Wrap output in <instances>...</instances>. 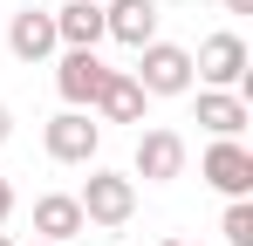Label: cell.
<instances>
[{"label": "cell", "mask_w": 253, "mask_h": 246, "mask_svg": "<svg viewBox=\"0 0 253 246\" xmlns=\"http://www.w3.org/2000/svg\"><path fill=\"white\" fill-rule=\"evenodd\" d=\"M199 178H206L219 199H253V151L240 137H212L206 158H199Z\"/></svg>", "instance_id": "cell-4"}, {"label": "cell", "mask_w": 253, "mask_h": 246, "mask_svg": "<svg viewBox=\"0 0 253 246\" xmlns=\"http://www.w3.org/2000/svg\"><path fill=\"white\" fill-rule=\"evenodd\" d=\"M103 55L96 48H62V62H55V89H62V103L69 110H89L96 103V89H103Z\"/></svg>", "instance_id": "cell-6"}, {"label": "cell", "mask_w": 253, "mask_h": 246, "mask_svg": "<svg viewBox=\"0 0 253 246\" xmlns=\"http://www.w3.org/2000/svg\"><path fill=\"white\" fill-rule=\"evenodd\" d=\"M7 48H14V62H48L62 41H55V14L48 7H21L14 21H7Z\"/></svg>", "instance_id": "cell-9"}, {"label": "cell", "mask_w": 253, "mask_h": 246, "mask_svg": "<svg viewBox=\"0 0 253 246\" xmlns=\"http://www.w3.org/2000/svg\"><path fill=\"white\" fill-rule=\"evenodd\" d=\"M42 144H48V158H55V164H89V158H96V144H103V123L89 117V110H62V117L42 130Z\"/></svg>", "instance_id": "cell-5"}, {"label": "cell", "mask_w": 253, "mask_h": 246, "mask_svg": "<svg viewBox=\"0 0 253 246\" xmlns=\"http://www.w3.org/2000/svg\"><path fill=\"white\" fill-rule=\"evenodd\" d=\"M96 7H103V0H96Z\"/></svg>", "instance_id": "cell-21"}, {"label": "cell", "mask_w": 253, "mask_h": 246, "mask_svg": "<svg viewBox=\"0 0 253 246\" xmlns=\"http://www.w3.org/2000/svg\"><path fill=\"white\" fill-rule=\"evenodd\" d=\"M35 246H55V240H35Z\"/></svg>", "instance_id": "cell-20"}, {"label": "cell", "mask_w": 253, "mask_h": 246, "mask_svg": "<svg viewBox=\"0 0 253 246\" xmlns=\"http://www.w3.org/2000/svg\"><path fill=\"white\" fill-rule=\"evenodd\" d=\"M55 41H62V48H103V7H96V0L55 7Z\"/></svg>", "instance_id": "cell-13"}, {"label": "cell", "mask_w": 253, "mask_h": 246, "mask_svg": "<svg viewBox=\"0 0 253 246\" xmlns=\"http://www.w3.org/2000/svg\"><path fill=\"white\" fill-rule=\"evenodd\" d=\"M247 41L233 35V28H219V35L199 41V55H192V82H206V89H247Z\"/></svg>", "instance_id": "cell-3"}, {"label": "cell", "mask_w": 253, "mask_h": 246, "mask_svg": "<svg viewBox=\"0 0 253 246\" xmlns=\"http://www.w3.org/2000/svg\"><path fill=\"white\" fill-rule=\"evenodd\" d=\"M83 226H89V219H83V205H76V192H42V199H35V240L69 246Z\"/></svg>", "instance_id": "cell-11"}, {"label": "cell", "mask_w": 253, "mask_h": 246, "mask_svg": "<svg viewBox=\"0 0 253 246\" xmlns=\"http://www.w3.org/2000/svg\"><path fill=\"white\" fill-rule=\"evenodd\" d=\"M0 246H14V240H7V233H0Z\"/></svg>", "instance_id": "cell-19"}, {"label": "cell", "mask_w": 253, "mask_h": 246, "mask_svg": "<svg viewBox=\"0 0 253 246\" xmlns=\"http://www.w3.org/2000/svg\"><path fill=\"white\" fill-rule=\"evenodd\" d=\"M130 76H137L144 96H192V48H178V41H144Z\"/></svg>", "instance_id": "cell-1"}, {"label": "cell", "mask_w": 253, "mask_h": 246, "mask_svg": "<svg viewBox=\"0 0 253 246\" xmlns=\"http://www.w3.org/2000/svg\"><path fill=\"white\" fill-rule=\"evenodd\" d=\"M199 123H206L212 137H240V130L253 123L247 89H199Z\"/></svg>", "instance_id": "cell-12"}, {"label": "cell", "mask_w": 253, "mask_h": 246, "mask_svg": "<svg viewBox=\"0 0 253 246\" xmlns=\"http://www.w3.org/2000/svg\"><path fill=\"white\" fill-rule=\"evenodd\" d=\"M7 137H14V110L0 103V144H7Z\"/></svg>", "instance_id": "cell-16"}, {"label": "cell", "mask_w": 253, "mask_h": 246, "mask_svg": "<svg viewBox=\"0 0 253 246\" xmlns=\"http://www.w3.org/2000/svg\"><path fill=\"white\" fill-rule=\"evenodd\" d=\"M158 246H192V240H158Z\"/></svg>", "instance_id": "cell-18"}, {"label": "cell", "mask_w": 253, "mask_h": 246, "mask_svg": "<svg viewBox=\"0 0 253 246\" xmlns=\"http://www.w3.org/2000/svg\"><path fill=\"white\" fill-rule=\"evenodd\" d=\"M226 14H253V0H226Z\"/></svg>", "instance_id": "cell-17"}, {"label": "cell", "mask_w": 253, "mask_h": 246, "mask_svg": "<svg viewBox=\"0 0 253 246\" xmlns=\"http://www.w3.org/2000/svg\"><path fill=\"white\" fill-rule=\"evenodd\" d=\"M144 103H151V96L137 89V76H130V69H110L89 110H96L103 123H144Z\"/></svg>", "instance_id": "cell-10"}, {"label": "cell", "mask_w": 253, "mask_h": 246, "mask_svg": "<svg viewBox=\"0 0 253 246\" xmlns=\"http://www.w3.org/2000/svg\"><path fill=\"white\" fill-rule=\"evenodd\" d=\"M219 246H253V199H226V219H219Z\"/></svg>", "instance_id": "cell-14"}, {"label": "cell", "mask_w": 253, "mask_h": 246, "mask_svg": "<svg viewBox=\"0 0 253 246\" xmlns=\"http://www.w3.org/2000/svg\"><path fill=\"white\" fill-rule=\"evenodd\" d=\"M185 137L178 130H144L137 137V178L144 185H171V178H185Z\"/></svg>", "instance_id": "cell-7"}, {"label": "cell", "mask_w": 253, "mask_h": 246, "mask_svg": "<svg viewBox=\"0 0 253 246\" xmlns=\"http://www.w3.org/2000/svg\"><path fill=\"white\" fill-rule=\"evenodd\" d=\"M158 0H103V41H124V48H144L158 41Z\"/></svg>", "instance_id": "cell-8"}, {"label": "cell", "mask_w": 253, "mask_h": 246, "mask_svg": "<svg viewBox=\"0 0 253 246\" xmlns=\"http://www.w3.org/2000/svg\"><path fill=\"white\" fill-rule=\"evenodd\" d=\"M14 219V185H7V171H0V226Z\"/></svg>", "instance_id": "cell-15"}, {"label": "cell", "mask_w": 253, "mask_h": 246, "mask_svg": "<svg viewBox=\"0 0 253 246\" xmlns=\"http://www.w3.org/2000/svg\"><path fill=\"white\" fill-rule=\"evenodd\" d=\"M76 205H83L89 226H130V212H137V178H124V171H89L83 192H76Z\"/></svg>", "instance_id": "cell-2"}]
</instances>
